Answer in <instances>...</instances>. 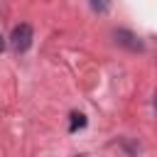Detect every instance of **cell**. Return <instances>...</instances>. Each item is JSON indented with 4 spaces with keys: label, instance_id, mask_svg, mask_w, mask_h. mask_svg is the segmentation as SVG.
<instances>
[{
    "label": "cell",
    "instance_id": "7a4b0ae2",
    "mask_svg": "<svg viewBox=\"0 0 157 157\" xmlns=\"http://www.w3.org/2000/svg\"><path fill=\"white\" fill-rule=\"evenodd\" d=\"M115 42L123 44V47L130 49V52H142V49H145V44L140 42V37H135V34L128 32V29H118V32H115Z\"/></svg>",
    "mask_w": 157,
    "mask_h": 157
},
{
    "label": "cell",
    "instance_id": "52a82bcc",
    "mask_svg": "<svg viewBox=\"0 0 157 157\" xmlns=\"http://www.w3.org/2000/svg\"><path fill=\"white\" fill-rule=\"evenodd\" d=\"M78 157H86V155H78Z\"/></svg>",
    "mask_w": 157,
    "mask_h": 157
},
{
    "label": "cell",
    "instance_id": "8992f818",
    "mask_svg": "<svg viewBox=\"0 0 157 157\" xmlns=\"http://www.w3.org/2000/svg\"><path fill=\"white\" fill-rule=\"evenodd\" d=\"M155 108H157V93H155Z\"/></svg>",
    "mask_w": 157,
    "mask_h": 157
},
{
    "label": "cell",
    "instance_id": "5b68a950",
    "mask_svg": "<svg viewBox=\"0 0 157 157\" xmlns=\"http://www.w3.org/2000/svg\"><path fill=\"white\" fill-rule=\"evenodd\" d=\"M5 49V39H2V34H0V52Z\"/></svg>",
    "mask_w": 157,
    "mask_h": 157
},
{
    "label": "cell",
    "instance_id": "3957f363",
    "mask_svg": "<svg viewBox=\"0 0 157 157\" xmlns=\"http://www.w3.org/2000/svg\"><path fill=\"white\" fill-rule=\"evenodd\" d=\"M86 125V115H81V113H71V125H69V130L74 132V130H78V128H83Z\"/></svg>",
    "mask_w": 157,
    "mask_h": 157
},
{
    "label": "cell",
    "instance_id": "6da1fadb",
    "mask_svg": "<svg viewBox=\"0 0 157 157\" xmlns=\"http://www.w3.org/2000/svg\"><path fill=\"white\" fill-rule=\"evenodd\" d=\"M29 44H32V27L29 25H17L10 34V47L17 54H22V52L29 49Z\"/></svg>",
    "mask_w": 157,
    "mask_h": 157
},
{
    "label": "cell",
    "instance_id": "277c9868",
    "mask_svg": "<svg viewBox=\"0 0 157 157\" xmlns=\"http://www.w3.org/2000/svg\"><path fill=\"white\" fill-rule=\"evenodd\" d=\"M88 2H91V7H93L96 12H105L108 5H110V0H88Z\"/></svg>",
    "mask_w": 157,
    "mask_h": 157
},
{
    "label": "cell",
    "instance_id": "ba28073f",
    "mask_svg": "<svg viewBox=\"0 0 157 157\" xmlns=\"http://www.w3.org/2000/svg\"><path fill=\"white\" fill-rule=\"evenodd\" d=\"M155 49H157V44H155Z\"/></svg>",
    "mask_w": 157,
    "mask_h": 157
}]
</instances>
